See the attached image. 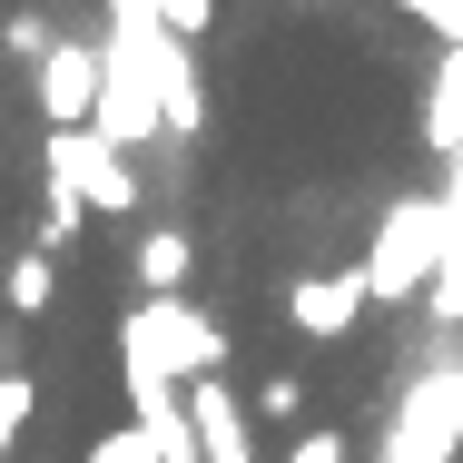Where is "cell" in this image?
Instances as JSON below:
<instances>
[{
  "label": "cell",
  "mask_w": 463,
  "mask_h": 463,
  "mask_svg": "<svg viewBox=\"0 0 463 463\" xmlns=\"http://www.w3.org/2000/svg\"><path fill=\"white\" fill-rule=\"evenodd\" d=\"M178 394H187V424H197V463H257V414L237 404L227 374H197Z\"/></svg>",
  "instance_id": "8992f818"
},
{
  "label": "cell",
  "mask_w": 463,
  "mask_h": 463,
  "mask_svg": "<svg viewBox=\"0 0 463 463\" xmlns=\"http://www.w3.org/2000/svg\"><path fill=\"white\" fill-rule=\"evenodd\" d=\"M444 247H454V207H444V197H394L384 227H374V247L355 257V267H365V296H374V306H414V296H434Z\"/></svg>",
  "instance_id": "6da1fadb"
},
{
  "label": "cell",
  "mask_w": 463,
  "mask_h": 463,
  "mask_svg": "<svg viewBox=\"0 0 463 463\" xmlns=\"http://www.w3.org/2000/svg\"><path fill=\"white\" fill-rule=\"evenodd\" d=\"M118 50H128V40H118ZM138 70H148V99H158V128H168L178 148H187V138H207V80H197V50L158 30V40L138 50Z\"/></svg>",
  "instance_id": "5b68a950"
},
{
  "label": "cell",
  "mask_w": 463,
  "mask_h": 463,
  "mask_svg": "<svg viewBox=\"0 0 463 463\" xmlns=\"http://www.w3.org/2000/svg\"><path fill=\"white\" fill-rule=\"evenodd\" d=\"M187 267H197V237H187L178 217L138 227V286H148V296H187Z\"/></svg>",
  "instance_id": "ba28073f"
},
{
  "label": "cell",
  "mask_w": 463,
  "mask_h": 463,
  "mask_svg": "<svg viewBox=\"0 0 463 463\" xmlns=\"http://www.w3.org/2000/svg\"><path fill=\"white\" fill-rule=\"evenodd\" d=\"M50 296H60V267H50L40 247H20L10 277H0V306H10V316H50Z\"/></svg>",
  "instance_id": "30bf717a"
},
{
  "label": "cell",
  "mask_w": 463,
  "mask_h": 463,
  "mask_svg": "<svg viewBox=\"0 0 463 463\" xmlns=\"http://www.w3.org/2000/svg\"><path fill=\"white\" fill-rule=\"evenodd\" d=\"M257 414L296 424V414H306V384H296V374H267V384H257Z\"/></svg>",
  "instance_id": "2e32d148"
},
{
  "label": "cell",
  "mask_w": 463,
  "mask_h": 463,
  "mask_svg": "<svg viewBox=\"0 0 463 463\" xmlns=\"http://www.w3.org/2000/svg\"><path fill=\"white\" fill-rule=\"evenodd\" d=\"M80 463H158V444H148L138 424H109V434H99V444H90Z\"/></svg>",
  "instance_id": "5bb4252c"
},
{
  "label": "cell",
  "mask_w": 463,
  "mask_h": 463,
  "mask_svg": "<svg viewBox=\"0 0 463 463\" xmlns=\"http://www.w3.org/2000/svg\"><path fill=\"white\" fill-rule=\"evenodd\" d=\"M80 217H90V207H80L70 187H50V197H40V257H60V247L80 237Z\"/></svg>",
  "instance_id": "7c38bea8"
},
{
  "label": "cell",
  "mask_w": 463,
  "mask_h": 463,
  "mask_svg": "<svg viewBox=\"0 0 463 463\" xmlns=\"http://www.w3.org/2000/svg\"><path fill=\"white\" fill-rule=\"evenodd\" d=\"M365 267H326V277H296L286 286V326L296 335H316V345H335V335H355V316H365Z\"/></svg>",
  "instance_id": "52a82bcc"
},
{
  "label": "cell",
  "mask_w": 463,
  "mask_h": 463,
  "mask_svg": "<svg viewBox=\"0 0 463 463\" xmlns=\"http://www.w3.org/2000/svg\"><path fill=\"white\" fill-rule=\"evenodd\" d=\"M118 326H128V335H138V345L158 355V374H168V384L227 374V335H217V326H207V316H197L187 296H148V306H128Z\"/></svg>",
  "instance_id": "3957f363"
},
{
  "label": "cell",
  "mask_w": 463,
  "mask_h": 463,
  "mask_svg": "<svg viewBox=\"0 0 463 463\" xmlns=\"http://www.w3.org/2000/svg\"><path fill=\"white\" fill-rule=\"evenodd\" d=\"M40 168H50V187H70L90 217H138V207H148L128 148H109L99 128H50V138H40Z\"/></svg>",
  "instance_id": "7a4b0ae2"
},
{
  "label": "cell",
  "mask_w": 463,
  "mask_h": 463,
  "mask_svg": "<svg viewBox=\"0 0 463 463\" xmlns=\"http://www.w3.org/2000/svg\"><path fill=\"white\" fill-rule=\"evenodd\" d=\"M50 50H60V30H50L40 10H20V20H10V60H20V70H40Z\"/></svg>",
  "instance_id": "9a60e30c"
},
{
  "label": "cell",
  "mask_w": 463,
  "mask_h": 463,
  "mask_svg": "<svg viewBox=\"0 0 463 463\" xmlns=\"http://www.w3.org/2000/svg\"><path fill=\"white\" fill-rule=\"evenodd\" d=\"M99 70H109V30H70L40 70H30V99L50 128H90L99 118Z\"/></svg>",
  "instance_id": "277c9868"
},
{
  "label": "cell",
  "mask_w": 463,
  "mask_h": 463,
  "mask_svg": "<svg viewBox=\"0 0 463 463\" xmlns=\"http://www.w3.org/2000/svg\"><path fill=\"white\" fill-rule=\"evenodd\" d=\"M148 10H158V30H168V40H187V50L217 30V0H148Z\"/></svg>",
  "instance_id": "4fadbf2b"
},
{
  "label": "cell",
  "mask_w": 463,
  "mask_h": 463,
  "mask_svg": "<svg viewBox=\"0 0 463 463\" xmlns=\"http://www.w3.org/2000/svg\"><path fill=\"white\" fill-rule=\"evenodd\" d=\"M424 148L463 158V50H444V70H434V99H424Z\"/></svg>",
  "instance_id": "9c48e42d"
},
{
  "label": "cell",
  "mask_w": 463,
  "mask_h": 463,
  "mask_svg": "<svg viewBox=\"0 0 463 463\" xmlns=\"http://www.w3.org/2000/svg\"><path fill=\"white\" fill-rule=\"evenodd\" d=\"M30 414H40V374H30V365H0V463L20 454Z\"/></svg>",
  "instance_id": "8fae6325"
}]
</instances>
